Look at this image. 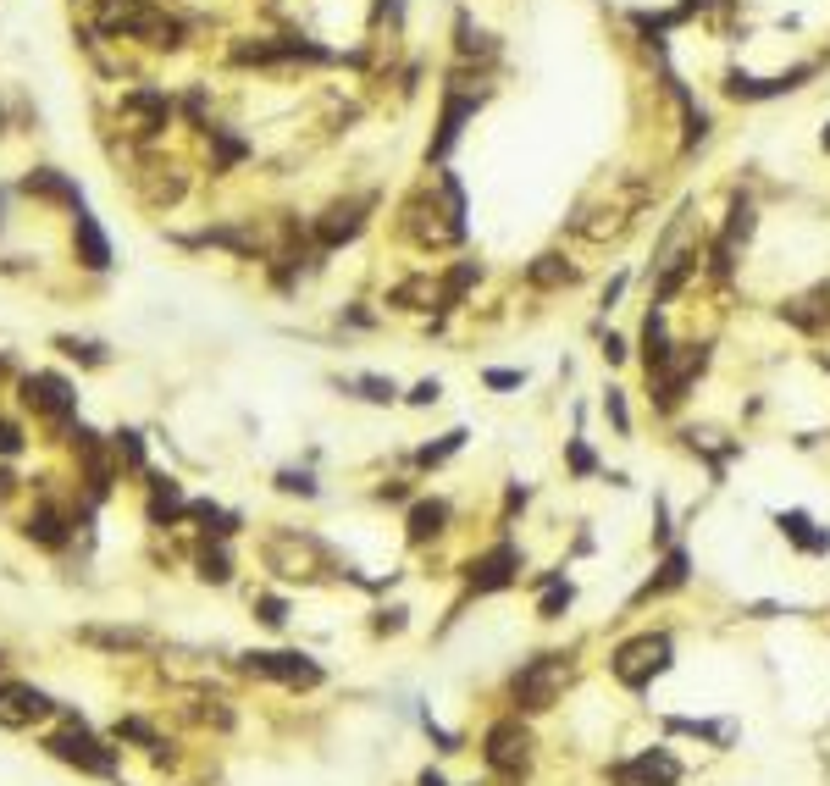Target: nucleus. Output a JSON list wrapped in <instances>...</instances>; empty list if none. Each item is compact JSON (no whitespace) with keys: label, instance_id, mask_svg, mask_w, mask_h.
Instances as JSON below:
<instances>
[{"label":"nucleus","instance_id":"nucleus-1","mask_svg":"<svg viewBox=\"0 0 830 786\" xmlns=\"http://www.w3.org/2000/svg\"><path fill=\"white\" fill-rule=\"evenodd\" d=\"M565 681H570V654H537V659H526V665L515 670L510 698H515L521 715H543V709H554V698L565 692Z\"/></svg>","mask_w":830,"mask_h":786},{"label":"nucleus","instance_id":"nucleus-2","mask_svg":"<svg viewBox=\"0 0 830 786\" xmlns=\"http://www.w3.org/2000/svg\"><path fill=\"white\" fill-rule=\"evenodd\" d=\"M670 654H676V648H670L664 632H642V637H631V643H620L615 654H609V670H615L620 687L642 692V687H653V676L670 670Z\"/></svg>","mask_w":830,"mask_h":786},{"label":"nucleus","instance_id":"nucleus-3","mask_svg":"<svg viewBox=\"0 0 830 786\" xmlns=\"http://www.w3.org/2000/svg\"><path fill=\"white\" fill-rule=\"evenodd\" d=\"M45 753L61 759V764H72V770H83V775H117V748H106L95 731L83 726V720H72V715H67L61 731L45 737Z\"/></svg>","mask_w":830,"mask_h":786},{"label":"nucleus","instance_id":"nucleus-4","mask_svg":"<svg viewBox=\"0 0 830 786\" xmlns=\"http://www.w3.org/2000/svg\"><path fill=\"white\" fill-rule=\"evenodd\" d=\"M532 726H526L521 715H510V720H493L487 726V737H482V759H487V770L493 775H504V781H515V775H526V764H532Z\"/></svg>","mask_w":830,"mask_h":786},{"label":"nucleus","instance_id":"nucleus-5","mask_svg":"<svg viewBox=\"0 0 830 786\" xmlns=\"http://www.w3.org/2000/svg\"><path fill=\"white\" fill-rule=\"evenodd\" d=\"M244 670L283 681V687H321V665L310 654H294V648H255V654H244Z\"/></svg>","mask_w":830,"mask_h":786},{"label":"nucleus","instance_id":"nucleus-6","mask_svg":"<svg viewBox=\"0 0 830 786\" xmlns=\"http://www.w3.org/2000/svg\"><path fill=\"white\" fill-rule=\"evenodd\" d=\"M23 405L34 410V416L67 427V421L78 416V393H72V382L56 377V371H28L23 377Z\"/></svg>","mask_w":830,"mask_h":786},{"label":"nucleus","instance_id":"nucleus-7","mask_svg":"<svg viewBox=\"0 0 830 786\" xmlns=\"http://www.w3.org/2000/svg\"><path fill=\"white\" fill-rule=\"evenodd\" d=\"M465 582H471V593H504V587L521 582V548L504 537V543H493L487 554H476L471 571H465Z\"/></svg>","mask_w":830,"mask_h":786},{"label":"nucleus","instance_id":"nucleus-8","mask_svg":"<svg viewBox=\"0 0 830 786\" xmlns=\"http://www.w3.org/2000/svg\"><path fill=\"white\" fill-rule=\"evenodd\" d=\"M609 781H615V786H676L681 781V764H676V753H670V748H648V753H637V759L615 764V770H609Z\"/></svg>","mask_w":830,"mask_h":786},{"label":"nucleus","instance_id":"nucleus-9","mask_svg":"<svg viewBox=\"0 0 830 786\" xmlns=\"http://www.w3.org/2000/svg\"><path fill=\"white\" fill-rule=\"evenodd\" d=\"M56 715V698L23 681H0V726H34V720Z\"/></svg>","mask_w":830,"mask_h":786},{"label":"nucleus","instance_id":"nucleus-10","mask_svg":"<svg viewBox=\"0 0 830 786\" xmlns=\"http://www.w3.org/2000/svg\"><path fill=\"white\" fill-rule=\"evenodd\" d=\"M476 106H482V95H460V89H443V117H438V133H432V161H443V155L454 150V139L465 133V122L476 117Z\"/></svg>","mask_w":830,"mask_h":786},{"label":"nucleus","instance_id":"nucleus-11","mask_svg":"<svg viewBox=\"0 0 830 786\" xmlns=\"http://www.w3.org/2000/svg\"><path fill=\"white\" fill-rule=\"evenodd\" d=\"M366 211L371 200H344V205H327V211L316 216V244L321 250H338V244H349L366 227Z\"/></svg>","mask_w":830,"mask_h":786},{"label":"nucleus","instance_id":"nucleus-12","mask_svg":"<svg viewBox=\"0 0 830 786\" xmlns=\"http://www.w3.org/2000/svg\"><path fill=\"white\" fill-rule=\"evenodd\" d=\"M814 67H792V72H775V78H747V72H731L725 78V95L731 100H775V95H792Z\"/></svg>","mask_w":830,"mask_h":786},{"label":"nucleus","instance_id":"nucleus-13","mask_svg":"<svg viewBox=\"0 0 830 786\" xmlns=\"http://www.w3.org/2000/svg\"><path fill=\"white\" fill-rule=\"evenodd\" d=\"M687 576H692V554H687L681 543H670V548H664V560H659V571L642 582L637 604H648V598H664V593H676V587H687Z\"/></svg>","mask_w":830,"mask_h":786},{"label":"nucleus","instance_id":"nucleus-14","mask_svg":"<svg viewBox=\"0 0 830 786\" xmlns=\"http://www.w3.org/2000/svg\"><path fill=\"white\" fill-rule=\"evenodd\" d=\"M72 250H78V266H89V272H106L111 266V239L100 233V222L89 211L72 216Z\"/></svg>","mask_w":830,"mask_h":786},{"label":"nucleus","instance_id":"nucleus-15","mask_svg":"<svg viewBox=\"0 0 830 786\" xmlns=\"http://www.w3.org/2000/svg\"><path fill=\"white\" fill-rule=\"evenodd\" d=\"M775 526H781V537L792 548H803V554H830V526H814L808 510H781Z\"/></svg>","mask_w":830,"mask_h":786},{"label":"nucleus","instance_id":"nucleus-16","mask_svg":"<svg viewBox=\"0 0 830 786\" xmlns=\"http://www.w3.org/2000/svg\"><path fill=\"white\" fill-rule=\"evenodd\" d=\"M17 189L28 194V200H61V205H72V211H83V194H78V183L72 178H61L56 167H34Z\"/></svg>","mask_w":830,"mask_h":786},{"label":"nucleus","instance_id":"nucleus-17","mask_svg":"<svg viewBox=\"0 0 830 786\" xmlns=\"http://www.w3.org/2000/svg\"><path fill=\"white\" fill-rule=\"evenodd\" d=\"M781 316L792 327H803V333H819V327L830 322V288H814V294H803V299H786Z\"/></svg>","mask_w":830,"mask_h":786},{"label":"nucleus","instance_id":"nucleus-18","mask_svg":"<svg viewBox=\"0 0 830 786\" xmlns=\"http://www.w3.org/2000/svg\"><path fill=\"white\" fill-rule=\"evenodd\" d=\"M443 526H449V504H443V499H421V504H410V521H404L410 543H432V537H443Z\"/></svg>","mask_w":830,"mask_h":786},{"label":"nucleus","instance_id":"nucleus-19","mask_svg":"<svg viewBox=\"0 0 830 786\" xmlns=\"http://www.w3.org/2000/svg\"><path fill=\"white\" fill-rule=\"evenodd\" d=\"M183 510H189V504H183L178 482H172V477H150V510H144V515H150V526H172Z\"/></svg>","mask_w":830,"mask_h":786},{"label":"nucleus","instance_id":"nucleus-20","mask_svg":"<svg viewBox=\"0 0 830 786\" xmlns=\"http://www.w3.org/2000/svg\"><path fill=\"white\" fill-rule=\"evenodd\" d=\"M576 277H581V272L565 261V255H554V250H548V255H537V261L526 266V283H532V288H570Z\"/></svg>","mask_w":830,"mask_h":786},{"label":"nucleus","instance_id":"nucleus-21","mask_svg":"<svg viewBox=\"0 0 830 786\" xmlns=\"http://www.w3.org/2000/svg\"><path fill=\"white\" fill-rule=\"evenodd\" d=\"M537 587H543V604H537V620H565V609L576 604V587H570L559 571H543V576H537Z\"/></svg>","mask_w":830,"mask_h":786},{"label":"nucleus","instance_id":"nucleus-22","mask_svg":"<svg viewBox=\"0 0 830 786\" xmlns=\"http://www.w3.org/2000/svg\"><path fill=\"white\" fill-rule=\"evenodd\" d=\"M23 537H28V543H39V548H61V543H67V521H61V515L45 504V510H34L23 521Z\"/></svg>","mask_w":830,"mask_h":786},{"label":"nucleus","instance_id":"nucleus-23","mask_svg":"<svg viewBox=\"0 0 830 786\" xmlns=\"http://www.w3.org/2000/svg\"><path fill=\"white\" fill-rule=\"evenodd\" d=\"M670 333H664V316L659 310H648V322H642V360H648V371H659V366H670Z\"/></svg>","mask_w":830,"mask_h":786},{"label":"nucleus","instance_id":"nucleus-24","mask_svg":"<svg viewBox=\"0 0 830 786\" xmlns=\"http://www.w3.org/2000/svg\"><path fill=\"white\" fill-rule=\"evenodd\" d=\"M393 310H432L438 305V288H432V277H404L399 288L388 294Z\"/></svg>","mask_w":830,"mask_h":786},{"label":"nucleus","instance_id":"nucleus-25","mask_svg":"<svg viewBox=\"0 0 830 786\" xmlns=\"http://www.w3.org/2000/svg\"><path fill=\"white\" fill-rule=\"evenodd\" d=\"M476 277H482V266H476V261H460V266H454V272L438 283V310H460L465 288H471Z\"/></svg>","mask_w":830,"mask_h":786},{"label":"nucleus","instance_id":"nucleus-26","mask_svg":"<svg viewBox=\"0 0 830 786\" xmlns=\"http://www.w3.org/2000/svg\"><path fill=\"white\" fill-rule=\"evenodd\" d=\"M189 515H194V521H200V532L205 537H233L238 532V515L233 510H216V504H189Z\"/></svg>","mask_w":830,"mask_h":786},{"label":"nucleus","instance_id":"nucleus-27","mask_svg":"<svg viewBox=\"0 0 830 786\" xmlns=\"http://www.w3.org/2000/svg\"><path fill=\"white\" fill-rule=\"evenodd\" d=\"M56 349H61L67 360H78V366H106V360H111L106 344H95V338H72V333H61Z\"/></svg>","mask_w":830,"mask_h":786},{"label":"nucleus","instance_id":"nucleus-28","mask_svg":"<svg viewBox=\"0 0 830 786\" xmlns=\"http://www.w3.org/2000/svg\"><path fill=\"white\" fill-rule=\"evenodd\" d=\"M753 222H759V211H753V200L742 194V200H731V222H725V233H720V239L736 250V244H747V239H753Z\"/></svg>","mask_w":830,"mask_h":786},{"label":"nucleus","instance_id":"nucleus-29","mask_svg":"<svg viewBox=\"0 0 830 786\" xmlns=\"http://www.w3.org/2000/svg\"><path fill=\"white\" fill-rule=\"evenodd\" d=\"M465 438H471V432H465V427L443 432L438 443H427V449L415 454V465H427V471H432V465H443V460H449V454H460V449H465Z\"/></svg>","mask_w":830,"mask_h":786},{"label":"nucleus","instance_id":"nucleus-30","mask_svg":"<svg viewBox=\"0 0 830 786\" xmlns=\"http://www.w3.org/2000/svg\"><path fill=\"white\" fill-rule=\"evenodd\" d=\"M454 45H460V56H493V39H487V34H476V28H471V17H454Z\"/></svg>","mask_w":830,"mask_h":786},{"label":"nucleus","instance_id":"nucleus-31","mask_svg":"<svg viewBox=\"0 0 830 786\" xmlns=\"http://www.w3.org/2000/svg\"><path fill=\"white\" fill-rule=\"evenodd\" d=\"M565 465H570V477H593L598 471V454H593V443L581 438V432L565 443Z\"/></svg>","mask_w":830,"mask_h":786},{"label":"nucleus","instance_id":"nucleus-32","mask_svg":"<svg viewBox=\"0 0 830 786\" xmlns=\"http://www.w3.org/2000/svg\"><path fill=\"white\" fill-rule=\"evenodd\" d=\"M255 620H261V626H272V632H283V626H288V598L261 593V598H255Z\"/></svg>","mask_w":830,"mask_h":786},{"label":"nucleus","instance_id":"nucleus-33","mask_svg":"<svg viewBox=\"0 0 830 786\" xmlns=\"http://www.w3.org/2000/svg\"><path fill=\"white\" fill-rule=\"evenodd\" d=\"M111 449H117V460H128L133 471H144V438L133 427H122L117 438H111Z\"/></svg>","mask_w":830,"mask_h":786},{"label":"nucleus","instance_id":"nucleus-34","mask_svg":"<svg viewBox=\"0 0 830 786\" xmlns=\"http://www.w3.org/2000/svg\"><path fill=\"white\" fill-rule=\"evenodd\" d=\"M200 576H205V582H216V587H222L227 576H233V560H227V548H205V554H200Z\"/></svg>","mask_w":830,"mask_h":786},{"label":"nucleus","instance_id":"nucleus-35","mask_svg":"<svg viewBox=\"0 0 830 786\" xmlns=\"http://www.w3.org/2000/svg\"><path fill=\"white\" fill-rule=\"evenodd\" d=\"M355 388H360V399H371V405H393V399H399V388H393L388 377H355Z\"/></svg>","mask_w":830,"mask_h":786},{"label":"nucleus","instance_id":"nucleus-36","mask_svg":"<svg viewBox=\"0 0 830 786\" xmlns=\"http://www.w3.org/2000/svg\"><path fill=\"white\" fill-rule=\"evenodd\" d=\"M277 488L299 493V499H316V477H310V471H294V465H288V471H277Z\"/></svg>","mask_w":830,"mask_h":786},{"label":"nucleus","instance_id":"nucleus-37","mask_svg":"<svg viewBox=\"0 0 830 786\" xmlns=\"http://www.w3.org/2000/svg\"><path fill=\"white\" fill-rule=\"evenodd\" d=\"M604 416L615 421V432H631V410H626V399H620V388L604 393Z\"/></svg>","mask_w":830,"mask_h":786},{"label":"nucleus","instance_id":"nucleus-38","mask_svg":"<svg viewBox=\"0 0 830 786\" xmlns=\"http://www.w3.org/2000/svg\"><path fill=\"white\" fill-rule=\"evenodd\" d=\"M438 399H443V382L438 377H427V382H415V388H410V405H438Z\"/></svg>","mask_w":830,"mask_h":786},{"label":"nucleus","instance_id":"nucleus-39","mask_svg":"<svg viewBox=\"0 0 830 786\" xmlns=\"http://www.w3.org/2000/svg\"><path fill=\"white\" fill-rule=\"evenodd\" d=\"M216 155H222V167H233L238 155H244V144H238L233 133H216Z\"/></svg>","mask_w":830,"mask_h":786},{"label":"nucleus","instance_id":"nucleus-40","mask_svg":"<svg viewBox=\"0 0 830 786\" xmlns=\"http://www.w3.org/2000/svg\"><path fill=\"white\" fill-rule=\"evenodd\" d=\"M487 388H521V382H526V371H487Z\"/></svg>","mask_w":830,"mask_h":786},{"label":"nucleus","instance_id":"nucleus-41","mask_svg":"<svg viewBox=\"0 0 830 786\" xmlns=\"http://www.w3.org/2000/svg\"><path fill=\"white\" fill-rule=\"evenodd\" d=\"M399 626H404V609H382L377 615V632H399Z\"/></svg>","mask_w":830,"mask_h":786},{"label":"nucleus","instance_id":"nucleus-42","mask_svg":"<svg viewBox=\"0 0 830 786\" xmlns=\"http://www.w3.org/2000/svg\"><path fill=\"white\" fill-rule=\"evenodd\" d=\"M604 360H609V366H615V360H626V338L609 333V338H604Z\"/></svg>","mask_w":830,"mask_h":786},{"label":"nucleus","instance_id":"nucleus-43","mask_svg":"<svg viewBox=\"0 0 830 786\" xmlns=\"http://www.w3.org/2000/svg\"><path fill=\"white\" fill-rule=\"evenodd\" d=\"M620 294H626V272H620V277H609V283H604V310L615 305Z\"/></svg>","mask_w":830,"mask_h":786},{"label":"nucleus","instance_id":"nucleus-44","mask_svg":"<svg viewBox=\"0 0 830 786\" xmlns=\"http://www.w3.org/2000/svg\"><path fill=\"white\" fill-rule=\"evenodd\" d=\"M415 786H449V781H443V770H421V781Z\"/></svg>","mask_w":830,"mask_h":786},{"label":"nucleus","instance_id":"nucleus-45","mask_svg":"<svg viewBox=\"0 0 830 786\" xmlns=\"http://www.w3.org/2000/svg\"><path fill=\"white\" fill-rule=\"evenodd\" d=\"M819 144H825V150H830V122H825V133H819Z\"/></svg>","mask_w":830,"mask_h":786},{"label":"nucleus","instance_id":"nucleus-46","mask_svg":"<svg viewBox=\"0 0 830 786\" xmlns=\"http://www.w3.org/2000/svg\"><path fill=\"white\" fill-rule=\"evenodd\" d=\"M0 205H6V189H0Z\"/></svg>","mask_w":830,"mask_h":786},{"label":"nucleus","instance_id":"nucleus-47","mask_svg":"<svg viewBox=\"0 0 830 786\" xmlns=\"http://www.w3.org/2000/svg\"><path fill=\"white\" fill-rule=\"evenodd\" d=\"M0 371H6V355H0Z\"/></svg>","mask_w":830,"mask_h":786},{"label":"nucleus","instance_id":"nucleus-48","mask_svg":"<svg viewBox=\"0 0 830 786\" xmlns=\"http://www.w3.org/2000/svg\"><path fill=\"white\" fill-rule=\"evenodd\" d=\"M825 371H830V355H825Z\"/></svg>","mask_w":830,"mask_h":786},{"label":"nucleus","instance_id":"nucleus-49","mask_svg":"<svg viewBox=\"0 0 830 786\" xmlns=\"http://www.w3.org/2000/svg\"><path fill=\"white\" fill-rule=\"evenodd\" d=\"M0 128H6V117H0Z\"/></svg>","mask_w":830,"mask_h":786}]
</instances>
